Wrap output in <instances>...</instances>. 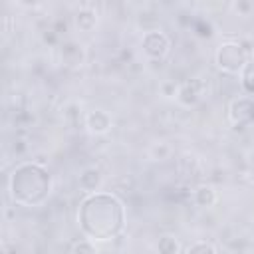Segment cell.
I'll use <instances>...</instances> for the list:
<instances>
[{
	"label": "cell",
	"mask_w": 254,
	"mask_h": 254,
	"mask_svg": "<svg viewBox=\"0 0 254 254\" xmlns=\"http://www.w3.org/2000/svg\"><path fill=\"white\" fill-rule=\"evenodd\" d=\"M177 99H179L183 105H187V107L196 105L198 99H200V81L190 79V81L183 83V85L179 87V91H177Z\"/></svg>",
	"instance_id": "52a82bcc"
},
{
	"label": "cell",
	"mask_w": 254,
	"mask_h": 254,
	"mask_svg": "<svg viewBox=\"0 0 254 254\" xmlns=\"http://www.w3.org/2000/svg\"><path fill=\"white\" fill-rule=\"evenodd\" d=\"M194 202L198 206H212L216 202V190L210 185H202L194 190Z\"/></svg>",
	"instance_id": "30bf717a"
},
{
	"label": "cell",
	"mask_w": 254,
	"mask_h": 254,
	"mask_svg": "<svg viewBox=\"0 0 254 254\" xmlns=\"http://www.w3.org/2000/svg\"><path fill=\"white\" fill-rule=\"evenodd\" d=\"M240 85H242L244 93L254 99V58H250L248 64L244 65V69L240 71Z\"/></svg>",
	"instance_id": "9c48e42d"
},
{
	"label": "cell",
	"mask_w": 254,
	"mask_h": 254,
	"mask_svg": "<svg viewBox=\"0 0 254 254\" xmlns=\"http://www.w3.org/2000/svg\"><path fill=\"white\" fill-rule=\"evenodd\" d=\"M157 252L159 254H179L181 252V244L175 236L171 234H163L159 240H157Z\"/></svg>",
	"instance_id": "8fae6325"
},
{
	"label": "cell",
	"mask_w": 254,
	"mask_h": 254,
	"mask_svg": "<svg viewBox=\"0 0 254 254\" xmlns=\"http://www.w3.org/2000/svg\"><path fill=\"white\" fill-rule=\"evenodd\" d=\"M248 60H250V48H246L242 40L222 42L214 52L216 67L222 69L224 73H240L248 64Z\"/></svg>",
	"instance_id": "3957f363"
},
{
	"label": "cell",
	"mask_w": 254,
	"mask_h": 254,
	"mask_svg": "<svg viewBox=\"0 0 254 254\" xmlns=\"http://www.w3.org/2000/svg\"><path fill=\"white\" fill-rule=\"evenodd\" d=\"M97 24V16L95 12H89V10H79L75 14V26L81 30V32H89L93 30Z\"/></svg>",
	"instance_id": "4fadbf2b"
},
{
	"label": "cell",
	"mask_w": 254,
	"mask_h": 254,
	"mask_svg": "<svg viewBox=\"0 0 254 254\" xmlns=\"http://www.w3.org/2000/svg\"><path fill=\"white\" fill-rule=\"evenodd\" d=\"M8 187L16 204L40 206L52 192V175L38 163H22L12 171Z\"/></svg>",
	"instance_id": "7a4b0ae2"
},
{
	"label": "cell",
	"mask_w": 254,
	"mask_h": 254,
	"mask_svg": "<svg viewBox=\"0 0 254 254\" xmlns=\"http://www.w3.org/2000/svg\"><path fill=\"white\" fill-rule=\"evenodd\" d=\"M228 117L236 129H244L254 123V99L252 97H236L228 105Z\"/></svg>",
	"instance_id": "277c9868"
},
{
	"label": "cell",
	"mask_w": 254,
	"mask_h": 254,
	"mask_svg": "<svg viewBox=\"0 0 254 254\" xmlns=\"http://www.w3.org/2000/svg\"><path fill=\"white\" fill-rule=\"evenodd\" d=\"M187 254H216V248L210 242L198 240V242H194L187 248Z\"/></svg>",
	"instance_id": "5bb4252c"
},
{
	"label": "cell",
	"mask_w": 254,
	"mask_h": 254,
	"mask_svg": "<svg viewBox=\"0 0 254 254\" xmlns=\"http://www.w3.org/2000/svg\"><path fill=\"white\" fill-rule=\"evenodd\" d=\"M62 58H64V62L69 64V65L81 64V60H83L81 46H77V44H65V46L62 48Z\"/></svg>",
	"instance_id": "7c38bea8"
},
{
	"label": "cell",
	"mask_w": 254,
	"mask_h": 254,
	"mask_svg": "<svg viewBox=\"0 0 254 254\" xmlns=\"http://www.w3.org/2000/svg\"><path fill=\"white\" fill-rule=\"evenodd\" d=\"M85 125L91 133L101 135V133H107L111 129V117L103 109H93L85 115Z\"/></svg>",
	"instance_id": "8992f818"
},
{
	"label": "cell",
	"mask_w": 254,
	"mask_h": 254,
	"mask_svg": "<svg viewBox=\"0 0 254 254\" xmlns=\"http://www.w3.org/2000/svg\"><path fill=\"white\" fill-rule=\"evenodd\" d=\"M81 232L91 240L117 238L125 228V206L111 192L87 194L77 210Z\"/></svg>",
	"instance_id": "6da1fadb"
},
{
	"label": "cell",
	"mask_w": 254,
	"mask_h": 254,
	"mask_svg": "<svg viewBox=\"0 0 254 254\" xmlns=\"http://www.w3.org/2000/svg\"><path fill=\"white\" fill-rule=\"evenodd\" d=\"M71 254H97V250H95L91 240H79V242L73 244Z\"/></svg>",
	"instance_id": "9a60e30c"
},
{
	"label": "cell",
	"mask_w": 254,
	"mask_h": 254,
	"mask_svg": "<svg viewBox=\"0 0 254 254\" xmlns=\"http://www.w3.org/2000/svg\"><path fill=\"white\" fill-rule=\"evenodd\" d=\"M141 46H143V52L151 60H163L171 50V40L161 30H149V32L143 34Z\"/></svg>",
	"instance_id": "5b68a950"
},
{
	"label": "cell",
	"mask_w": 254,
	"mask_h": 254,
	"mask_svg": "<svg viewBox=\"0 0 254 254\" xmlns=\"http://www.w3.org/2000/svg\"><path fill=\"white\" fill-rule=\"evenodd\" d=\"M169 153H171V151H169V147H167L165 143H159L157 147H153V155H155V159H157V161L167 159V157H169Z\"/></svg>",
	"instance_id": "2e32d148"
},
{
	"label": "cell",
	"mask_w": 254,
	"mask_h": 254,
	"mask_svg": "<svg viewBox=\"0 0 254 254\" xmlns=\"http://www.w3.org/2000/svg\"><path fill=\"white\" fill-rule=\"evenodd\" d=\"M230 254H248V252H244V250H234V252H230Z\"/></svg>",
	"instance_id": "e0dca14e"
},
{
	"label": "cell",
	"mask_w": 254,
	"mask_h": 254,
	"mask_svg": "<svg viewBox=\"0 0 254 254\" xmlns=\"http://www.w3.org/2000/svg\"><path fill=\"white\" fill-rule=\"evenodd\" d=\"M103 183V175L97 167H87L83 169V173L79 175V189H83L85 192H97L99 187Z\"/></svg>",
	"instance_id": "ba28073f"
}]
</instances>
